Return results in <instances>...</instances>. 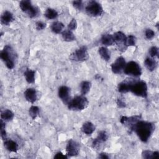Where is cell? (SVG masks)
Instances as JSON below:
<instances>
[{
	"instance_id": "cell-1",
	"label": "cell",
	"mask_w": 159,
	"mask_h": 159,
	"mask_svg": "<svg viewBox=\"0 0 159 159\" xmlns=\"http://www.w3.org/2000/svg\"><path fill=\"white\" fill-rule=\"evenodd\" d=\"M154 128L152 123L140 120L135 125L133 130L136 132L142 142H147L153 133Z\"/></svg>"
},
{
	"instance_id": "cell-2",
	"label": "cell",
	"mask_w": 159,
	"mask_h": 159,
	"mask_svg": "<svg viewBox=\"0 0 159 159\" xmlns=\"http://www.w3.org/2000/svg\"><path fill=\"white\" fill-rule=\"evenodd\" d=\"M89 102L87 98L83 96H76L68 102V107L70 110L81 111L88 106Z\"/></svg>"
},
{
	"instance_id": "cell-3",
	"label": "cell",
	"mask_w": 159,
	"mask_h": 159,
	"mask_svg": "<svg viewBox=\"0 0 159 159\" xmlns=\"http://www.w3.org/2000/svg\"><path fill=\"white\" fill-rule=\"evenodd\" d=\"M14 53L12 47L6 45L0 53L1 58L4 61L6 66L9 69H12L14 66Z\"/></svg>"
},
{
	"instance_id": "cell-4",
	"label": "cell",
	"mask_w": 159,
	"mask_h": 159,
	"mask_svg": "<svg viewBox=\"0 0 159 159\" xmlns=\"http://www.w3.org/2000/svg\"><path fill=\"white\" fill-rule=\"evenodd\" d=\"M133 94L136 96L147 98V86L145 81H135L131 86L130 90Z\"/></svg>"
},
{
	"instance_id": "cell-5",
	"label": "cell",
	"mask_w": 159,
	"mask_h": 159,
	"mask_svg": "<svg viewBox=\"0 0 159 159\" xmlns=\"http://www.w3.org/2000/svg\"><path fill=\"white\" fill-rule=\"evenodd\" d=\"M86 11L89 16L97 17L102 14L103 10L100 3L95 1H90L87 4Z\"/></svg>"
},
{
	"instance_id": "cell-6",
	"label": "cell",
	"mask_w": 159,
	"mask_h": 159,
	"mask_svg": "<svg viewBox=\"0 0 159 159\" xmlns=\"http://www.w3.org/2000/svg\"><path fill=\"white\" fill-rule=\"evenodd\" d=\"M19 6L21 10L27 14L29 17L32 18L36 17L39 13L38 9L32 6L31 2L28 0H23L21 1L19 3Z\"/></svg>"
},
{
	"instance_id": "cell-7",
	"label": "cell",
	"mask_w": 159,
	"mask_h": 159,
	"mask_svg": "<svg viewBox=\"0 0 159 159\" xmlns=\"http://www.w3.org/2000/svg\"><path fill=\"white\" fill-rule=\"evenodd\" d=\"M89 57L88 50L86 47L82 46L80 48L76 49L73 52L69 57L71 60L76 61H83L86 60Z\"/></svg>"
},
{
	"instance_id": "cell-8",
	"label": "cell",
	"mask_w": 159,
	"mask_h": 159,
	"mask_svg": "<svg viewBox=\"0 0 159 159\" xmlns=\"http://www.w3.org/2000/svg\"><path fill=\"white\" fill-rule=\"evenodd\" d=\"M124 72L126 75L137 77L141 75L142 70L137 63L131 61L125 65Z\"/></svg>"
},
{
	"instance_id": "cell-9",
	"label": "cell",
	"mask_w": 159,
	"mask_h": 159,
	"mask_svg": "<svg viewBox=\"0 0 159 159\" xmlns=\"http://www.w3.org/2000/svg\"><path fill=\"white\" fill-rule=\"evenodd\" d=\"M113 38L114 43H116L118 48L121 52H124L127 48L126 45V38L125 35L122 32H116L113 34Z\"/></svg>"
},
{
	"instance_id": "cell-10",
	"label": "cell",
	"mask_w": 159,
	"mask_h": 159,
	"mask_svg": "<svg viewBox=\"0 0 159 159\" xmlns=\"http://www.w3.org/2000/svg\"><path fill=\"white\" fill-rule=\"evenodd\" d=\"M66 151L67 155L70 157L76 156L79 153L80 151V145L76 141L73 140V139H70L66 147Z\"/></svg>"
},
{
	"instance_id": "cell-11",
	"label": "cell",
	"mask_w": 159,
	"mask_h": 159,
	"mask_svg": "<svg viewBox=\"0 0 159 159\" xmlns=\"http://www.w3.org/2000/svg\"><path fill=\"white\" fill-rule=\"evenodd\" d=\"M140 118H141L140 116H134L130 117H128L126 116H122L120 119V122L122 124L125 125L129 127V129L133 130L135 125L138 121L140 120Z\"/></svg>"
},
{
	"instance_id": "cell-12",
	"label": "cell",
	"mask_w": 159,
	"mask_h": 159,
	"mask_svg": "<svg viewBox=\"0 0 159 159\" xmlns=\"http://www.w3.org/2000/svg\"><path fill=\"white\" fill-rule=\"evenodd\" d=\"M125 65L126 63L124 58L119 57L111 65V70L113 73L116 74H120L124 71Z\"/></svg>"
},
{
	"instance_id": "cell-13",
	"label": "cell",
	"mask_w": 159,
	"mask_h": 159,
	"mask_svg": "<svg viewBox=\"0 0 159 159\" xmlns=\"http://www.w3.org/2000/svg\"><path fill=\"white\" fill-rule=\"evenodd\" d=\"M135 81H136L132 78L126 79L125 80L122 81L118 84V86H117L118 91L121 93H125L130 91L132 85Z\"/></svg>"
},
{
	"instance_id": "cell-14",
	"label": "cell",
	"mask_w": 159,
	"mask_h": 159,
	"mask_svg": "<svg viewBox=\"0 0 159 159\" xmlns=\"http://www.w3.org/2000/svg\"><path fill=\"white\" fill-rule=\"evenodd\" d=\"M70 88L66 86H60L58 89V96L61 100L66 104H68L70 102Z\"/></svg>"
},
{
	"instance_id": "cell-15",
	"label": "cell",
	"mask_w": 159,
	"mask_h": 159,
	"mask_svg": "<svg viewBox=\"0 0 159 159\" xmlns=\"http://www.w3.org/2000/svg\"><path fill=\"white\" fill-rule=\"evenodd\" d=\"M108 139V135L107 134L106 131L102 130L99 132L98 137L94 139L93 142V147L94 148H98L99 147V145L102 143L106 142Z\"/></svg>"
},
{
	"instance_id": "cell-16",
	"label": "cell",
	"mask_w": 159,
	"mask_h": 159,
	"mask_svg": "<svg viewBox=\"0 0 159 159\" xmlns=\"http://www.w3.org/2000/svg\"><path fill=\"white\" fill-rule=\"evenodd\" d=\"M26 100L31 103H34L37 100V93L34 88H28L24 92Z\"/></svg>"
},
{
	"instance_id": "cell-17",
	"label": "cell",
	"mask_w": 159,
	"mask_h": 159,
	"mask_svg": "<svg viewBox=\"0 0 159 159\" xmlns=\"http://www.w3.org/2000/svg\"><path fill=\"white\" fill-rule=\"evenodd\" d=\"M4 145L6 148L11 152H16L18 150L17 143L15 141H13L12 140L6 139Z\"/></svg>"
},
{
	"instance_id": "cell-18",
	"label": "cell",
	"mask_w": 159,
	"mask_h": 159,
	"mask_svg": "<svg viewBox=\"0 0 159 159\" xmlns=\"http://www.w3.org/2000/svg\"><path fill=\"white\" fill-rule=\"evenodd\" d=\"M13 20L14 17L12 14L7 11L4 12L1 17V23L6 25H8Z\"/></svg>"
},
{
	"instance_id": "cell-19",
	"label": "cell",
	"mask_w": 159,
	"mask_h": 159,
	"mask_svg": "<svg viewBox=\"0 0 159 159\" xmlns=\"http://www.w3.org/2000/svg\"><path fill=\"white\" fill-rule=\"evenodd\" d=\"M81 130L86 134L90 135L95 130V127L92 122H86L83 124Z\"/></svg>"
},
{
	"instance_id": "cell-20",
	"label": "cell",
	"mask_w": 159,
	"mask_h": 159,
	"mask_svg": "<svg viewBox=\"0 0 159 159\" xmlns=\"http://www.w3.org/2000/svg\"><path fill=\"white\" fill-rule=\"evenodd\" d=\"M101 42L105 46H111L114 43L113 35L111 34H104L102 36Z\"/></svg>"
},
{
	"instance_id": "cell-21",
	"label": "cell",
	"mask_w": 159,
	"mask_h": 159,
	"mask_svg": "<svg viewBox=\"0 0 159 159\" xmlns=\"http://www.w3.org/2000/svg\"><path fill=\"white\" fill-rule=\"evenodd\" d=\"M145 65L149 71H152L156 69L157 66V63L154 59L148 57L145 60Z\"/></svg>"
},
{
	"instance_id": "cell-22",
	"label": "cell",
	"mask_w": 159,
	"mask_h": 159,
	"mask_svg": "<svg viewBox=\"0 0 159 159\" xmlns=\"http://www.w3.org/2000/svg\"><path fill=\"white\" fill-rule=\"evenodd\" d=\"M62 38L65 41L72 42L75 40V36L73 33L70 30H65L61 33Z\"/></svg>"
},
{
	"instance_id": "cell-23",
	"label": "cell",
	"mask_w": 159,
	"mask_h": 159,
	"mask_svg": "<svg viewBox=\"0 0 159 159\" xmlns=\"http://www.w3.org/2000/svg\"><path fill=\"white\" fill-rule=\"evenodd\" d=\"M24 76L27 83H33L35 81V71L27 68L24 72Z\"/></svg>"
},
{
	"instance_id": "cell-24",
	"label": "cell",
	"mask_w": 159,
	"mask_h": 159,
	"mask_svg": "<svg viewBox=\"0 0 159 159\" xmlns=\"http://www.w3.org/2000/svg\"><path fill=\"white\" fill-rule=\"evenodd\" d=\"M63 28H64L63 24L59 21L54 22L51 26V29L52 32L55 34H60V32H61Z\"/></svg>"
},
{
	"instance_id": "cell-25",
	"label": "cell",
	"mask_w": 159,
	"mask_h": 159,
	"mask_svg": "<svg viewBox=\"0 0 159 159\" xmlns=\"http://www.w3.org/2000/svg\"><path fill=\"white\" fill-rule=\"evenodd\" d=\"M99 53L101 57L106 61H108L111 58V55L109 50L105 47H101L99 48Z\"/></svg>"
},
{
	"instance_id": "cell-26",
	"label": "cell",
	"mask_w": 159,
	"mask_h": 159,
	"mask_svg": "<svg viewBox=\"0 0 159 159\" xmlns=\"http://www.w3.org/2000/svg\"><path fill=\"white\" fill-rule=\"evenodd\" d=\"M142 157L143 158L149 159V158H157L159 157L158 152H152L150 150H144L142 153Z\"/></svg>"
},
{
	"instance_id": "cell-27",
	"label": "cell",
	"mask_w": 159,
	"mask_h": 159,
	"mask_svg": "<svg viewBox=\"0 0 159 159\" xmlns=\"http://www.w3.org/2000/svg\"><path fill=\"white\" fill-rule=\"evenodd\" d=\"M1 119L5 121H9L13 119L14 113L11 110L6 109L1 111Z\"/></svg>"
},
{
	"instance_id": "cell-28",
	"label": "cell",
	"mask_w": 159,
	"mask_h": 159,
	"mask_svg": "<svg viewBox=\"0 0 159 159\" xmlns=\"http://www.w3.org/2000/svg\"><path fill=\"white\" fill-rule=\"evenodd\" d=\"M44 15L48 19H54L58 17V12L53 9L48 8L45 11Z\"/></svg>"
},
{
	"instance_id": "cell-29",
	"label": "cell",
	"mask_w": 159,
	"mask_h": 159,
	"mask_svg": "<svg viewBox=\"0 0 159 159\" xmlns=\"http://www.w3.org/2000/svg\"><path fill=\"white\" fill-rule=\"evenodd\" d=\"M91 84L89 81H84L81 83V92L82 95H85L86 94H87L91 88Z\"/></svg>"
},
{
	"instance_id": "cell-30",
	"label": "cell",
	"mask_w": 159,
	"mask_h": 159,
	"mask_svg": "<svg viewBox=\"0 0 159 159\" xmlns=\"http://www.w3.org/2000/svg\"><path fill=\"white\" fill-rule=\"evenodd\" d=\"M29 115L32 117V119H35L36 118V117L37 116V115L39 114V109L37 106H32L29 108Z\"/></svg>"
},
{
	"instance_id": "cell-31",
	"label": "cell",
	"mask_w": 159,
	"mask_h": 159,
	"mask_svg": "<svg viewBox=\"0 0 159 159\" xmlns=\"http://www.w3.org/2000/svg\"><path fill=\"white\" fill-rule=\"evenodd\" d=\"M135 42H136V39L132 35H130L128 37H127V38H126V45H127V47L134 46L135 45Z\"/></svg>"
},
{
	"instance_id": "cell-32",
	"label": "cell",
	"mask_w": 159,
	"mask_h": 159,
	"mask_svg": "<svg viewBox=\"0 0 159 159\" xmlns=\"http://www.w3.org/2000/svg\"><path fill=\"white\" fill-rule=\"evenodd\" d=\"M1 137L2 140L6 139V132L5 130V123L3 122V120H1Z\"/></svg>"
},
{
	"instance_id": "cell-33",
	"label": "cell",
	"mask_w": 159,
	"mask_h": 159,
	"mask_svg": "<svg viewBox=\"0 0 159 159\" xmlns=\"http://www.w3.org/2000/svg\"><path fill=\"white\" fill-rule=\"evenodd\" d=\"M149 53H150V55L151 57H156V56L158 57V48L155 46L152 47L150 48Z\"/></svg>"
},
{
	"instance_id": "cell-34",
	"label": "cell",
	"mask_w": 159,
	"mask_h": 159,
	"mask_svg": "<svg viewBox=\"0 0 159 159\" xmlns=\"http://www.w3.org/2000/svg\"><path fill=\"white\" fill-rule=\"evenodd\" d=\"M145 37L147 39L151 40L155 36V32L153 30H152L150 29H147L145 30Z\"/></svg>"
},
{
	"instance_id": "cell-35",
	"label": "cell",
	"mask_w": 159,
	"mask_h": 159,
	"mask_svg": "<svg viewBox=\"0 0 159 159\" xmlns=\"http://www.w3.org/2000/svg\"><path fill=\"white\" fill-rule=\"evenodd\" d=\"M68 30H75L77 27V22L76 20L75 19H73L71 22L68 24Z\"/></svg>"
},
{
	"instance_id": "cell-36",
	"label": "cell",
	"mask_w": 159,
	"mask_h": 159,
	"mask_svg": "<svg viewBox=\"0 0 159 159\" xmlns=\"http://www.w3.org/2000/svg\"><path fill=\"white\" fill-rule=\"evenodd\" d=\"M73 6L78 10H81L83 9V3L81 1H75L73 2Z\"/></svg>"
},
{
	"instance_id": "cell-37",
	"label": "cell",
	"mask_w": 159,
	"mask_h": 159,
	"mask_svg": "<svg viewBox=\"0 0 159 159\" xmlns=\"http://www.w3.org/2000/svg\"><path fill=\"white\" fill-rule=\"evenodd\" d=\"M35 26H36L37 30H42V29H43L46 27V24L43 22H41V21H38V22H36Z\"/></svg>"
},
{
	"instance_id": "cell-38",
	"label": "cell",
	"mask_w": 159,
	"mask_h": 159,
	"mask_svg": "<svg viewBox=\"0 0 159 159\" xmlns=\"http://www.w3.org/2000/svg\"><path fill=\"white\" fill-rule=\"evenodd\" d=\"M54 158H58V159H61V158H63V159H66L67 158V157L66 155H63L61 152H58L56 153V155L54 156Z\"/></svg>"
},
{
	"instance_id": "cell-39",
	"label": "cell",
	"mask_w": 159,
	"mask_h": 159,
	"mask_svg": "<svg viewBox=\"0 0 159 159\" xmlns=\"http://www.w3.org/2000/svg\"><path fill=\"white\" fill-rule=\"evenodd\" d=\"M117 104L118 107H120V108H124V107H125V102H124L122 100H121V99H117Z\"/></svg>"
},
{
	"instance_id": "cell-40",
	"label": "cell",
	"mask_w": 159,
	"mask_h": 159,
	"mask_svg": "<svg viewBox=\"0 0 159 159\" xmlns=\"http://www.w3.org/2000/svg\"><path fill=\"white\" fill-rule=\"evenodd\" d=\"M99 158L104 159V158H109V157L107 155V154H106V153H101L99 154Z\"/></svg>"
}]
</instances>
